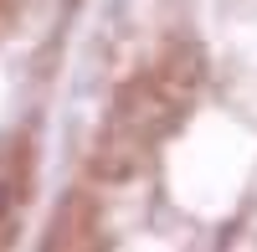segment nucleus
Wrapping results in <instances>:
<instances>
[{"label": "nucleus", "instance_id": "nucleus-1", "mask_svg": "<svg viewBox=\"0 0 257 252\" xmlns=\"http://www.w3.org/2000/svg\"><path fill=\"white\" fill-rule=\"evenodd\" d=\"M6 201H11V191H6V180H0V216H6Z\"/></svg>", "mask_w": 257, "mask_h": 252}]
</instances>
